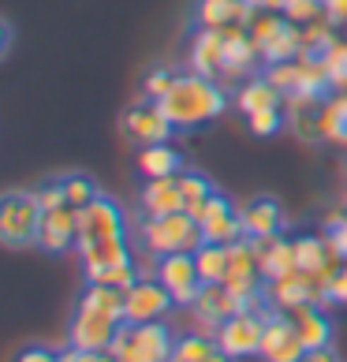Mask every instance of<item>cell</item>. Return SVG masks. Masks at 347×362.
Returning <instances> with one entry per match:
<instances>
[{
    "mask_svg": "<svg viewBox=\"0 0 347 362\" xmlns=\"http://www.w3.org/2000/svg\"><path fill=\"white\" fill-rule=\"evenodd\" d=\"M239 221H243V235L258 239V235H280L284 232V209H280L276 198H254L239 209Z\"/></svg>",
    "mask_w": 347,
    "mask_h": 362,
    "instance_id": "20",
    "label": "cell"
},
{
    "mask_svg": "<svg viewBox=\"0 0 347 362\" xmlns=\"http://www.w3.org/2000/svg\"><path fill=\"white\" fill-rule=\"evenodd\" d=\"M322 64H325V71H329L332 90H347V42L332 45L325 57H322Z\"/></svg>",
    "mask_w": 347,
    "mask_h": 362,
    "instance_id": "32",
    "label": "cell"
},
{
    "mask_svg": "<svg viewBox=\"0 0 347 362\" xmlns=\"http://www.w3.org/2000/svg\"><path fill=\"white\" fill-rule=\"evenodd\" d=\"M325 19L332 26H347V0H325Z\"/></svg>",
    "mask_w": 347,
    "mask_h": 362,
    "instance_id": "39",
    "label": "cell"
},
{
    "mask_svg": "<svg viewBox=\"0 0 347 362\" xmlns=\"http://www.w3.org/2000/svg\"><path fill=\"white\" fill-rule=\"evenodd\" d=\"M42 202L34 191H11L0 206V239L8 247H30L42 224Z\"/></svg>",
    "mask_w": 347,
    "mask_h": 362,
    "instance_id": "4",
    "label": "cell"
},
{
    "mask_svg": "<svg viewBox=\"0 0 347 362\" xmlns=\"http://www.w3.org/2000/svg\"><path fill=\"white\" fill-rule=\"evenodd\" d=\"M280 101H284V93H280L269 78H250V83L239 90V109H243L247 116L250 112H261V109H280Z\"/></svg>",
    "mask_w": 347,
    "mask_h": 362,
    "instance_id": "26",
    "label": "cell"
},
{
    "mask_svg": "<svg viewBox=\"0 0 347 362\" xmlns=\"http://www.w3.org/2000/svg\"><path fill=\"white\" fill-rule=\"evenodd\" d=\"M176 78H180V71H172V68H153L150 75H146V83H142V93L150 101H161L165 93L176 86Z\"/></svg>",
    "mask_w": 347,
    "mask_h": 362,
    "instance_id": "35",
    "label": "cell"
},
{
    "mask_svg": "<svg viewBox=\"0 0 347 362\" xmlns=\"http://www.w3.org/2000/svg\"><path fill=\"white\" fill-rule=\"evenodd\" d=\"M213 351H217V337H209V332H187V337L176 340L168 362H202Z\"/></svg>",
    "mask_w": 347,
    "mask_h": 362,
    "instance_id": "28",
    "label": "cell"
},
{
    "mask_svg": "<svg viewBox=\"0 0 347 362\" xmlns=\"http://www.w3.org/2000/svg\"><path fill=\"white\" fill-rule=\"evenodd\" d=\"M265 291H269V299L280 306V310H295V306H302V303H322L325 306V291H322V284H317V276L302 273V269L280 276V280H273V284H265Z\"/></svg>",
    "mask_w": 347,
    "mask_h": 362,
    "instance_id": "15",
    "label": "cell"
},
{
    "mask_svg": "<svg viewBox=\"0 0 347 362\" xmlns=\"http://www.w3.org/2000/svg\"><path fill=\"white\" fill-rule=\"evenodd\" d=\"M161 109L176 124V131H194V127H206L209 119H217L228 109V93H224L217 78L191 71V75L176 78V86L161 98Z\"/></svg>",
    "mask_w": 347,
    "mask_h": 362,
    "instance_id": "1",
    "label": "cell"
},
{
    "mask_svg": "<svg viewBox=\"0 0 347 362\" xmlns=\"http://www.w3.org/2000/svg\"><path fill=\"white\" fill-rule=\"evenodd\" d=\"M302 355H306V344H302L291 314H269L265 340H261V358L265 362H299Z\"/></svg>",
    "mask_w": 347,
    "mask_h": 362,
    "instance_id": "10",
    "label": "cell"
},
{
    "mask_svg": "<svg viewBox=\"0 0 347 362\" xmlns=\"http://www.w3.org/2000/svg\"><path fill=\"white\" fill-rule=\"evenodd\" d=\"M261 60V49L254 45V37L243 23L235 26H224V78H243L258 68Z\"/></svg>",
    "mask_w": 347,
    "mask_h": 362,
    "instance_id": "14",
    "label": "cell"
},
{
    "mask_svg": "<svg viewBox=\"0 0 347 362\" xmlns=\"http://www.w3.org/2000/svg\"><path fill=\"white\" fill-rule=\"evenodd\" d=\"M142 243L150 254L165 258V254H194L206 243V232L191 213H168V217H146L142 221Z\"/></svg>",
    "mask_w": 347,
    "mask_h": 362,
    "instance_id": "3",
    "label": "cell"
},
{
    "mask_svg": "<svg viewBox=\"0 0 347 362\" xmlns=\"http://www.w3.org/2000/svg\"><path fill=\"white\" fill-rule=\"evenodd\" d=\"M180 183H183V198H187V213H194L202 209L209 198H213V183L202 176V172H180Z\"/></svg>",
    "mask_w": 347,
    "mask_h": 362,
    "instance_id": "30",
    "label": "cell"
},
{
    "mask_svg": "<svg viewBox=\"0 0 347 362\" xmlns=\"http://www.w3.org/2000/svg\"><path fill=\"white\" fill-rule=\"evenodd\" d=\"M172 131H176V124L168 119V112L161 109V101H139L131 105V109L124 112V135L131 142L139 146H157V142H168Z\"/></svg>",
    "mask_w": 347,
    "mask_h": 362,
    "instance_id": "8",
    "label": "cell"
},
{
    "mask_svg": "<svg viewBox=\"0 0 347 362\" xmlns=\"http://www.w3.org/2000/svg\"><path fill=\"white\" fill-rule=\"evenodd\" d=\"M161 284L172 291V299H176V306H194L198 291L206 288L202 273H198V262L194 254H165L161 262H157V273H153Z\"/></svg>",
    "mask_w": 347,
    "mask_h": 362,
    "instance_id": "7",
    "label": "cell"
},
{
    "mask_svg": "<svg viewBox=\"0 0 347 362\" xmlns=\"http://www.w3.org/2000/svg\"><path fill=\"white\" fill-rule=\"evenodd\" d=\"M16 362H60V355L49 351V347H26V351H19Z\"/></svg>",
    "mask_w": 347,
    "mask_h": 362,
    "instance_id": "40",
    "label": "cell"
},
{
    "mask_svg": "<svg viewBox=\"0 0 347 362\" xmlns=\"http://www.w3.org/2000/svg\"><path fill=\"white\" fill-rule=\"evenodd\" d=\"M124 209H119L109 194H98L90 206L78 209V243L90 239H109V235H127L124 232Z\"/></svg>",
    "mask_w": 347,
    "mask_h": 362,
    "instance_id": "9",
    "label": "cell"
},
{
    "mask_svg": "<svg viewBox=\"0 0 347 362\" xmlns=\"http://www.w3.org/2000/svg\"><path fill=\"white\" fill-rule=\"evenodd\" d=\"M299 362H340L336 351H332V344L329 347H306V355Z\"/></svg>",
    "mask_w": 347,
    "mask_h": 362,
    "instance_id": "41",
    "label": "cell"
},
{
    "mask_svg": "<svg viewBox=\"0 0 347 362\" xmlns=\"http://www.w3.org/2000/svg\"><path fill=\"white\" fill-rule=\"evenodd\" d=\"M254 8L247 0H194V26H206V30H224V26L235 23H250Z\"/></svg>",
    "mask_w": 347,
    "mask_h": 362,
    "instance_id": "18",
    "label": "cell"
},
{
    "mask_svg": "<svg viewBox=\"0 0 347 362\" xmlns=\"http://www.w3.org/2000/svg\"><path fill=\"white\" fill-rule=\"evenodd\" d=\"M37 202H42V209H60L68 206V194H64V180H45L42 187H34Z\"/></svg>",
    "mask_w": 347,
    "mask_h": 362,
    "instance_id": "37",
    "label": "cell"
},
{
    "mask_svg": "<svg viewBox=\"0 0 347 362\" xmlns=\"http://www.w3.org/2000/svg\"><path fill=\"white\" fill-rule=\"evenodd\" d=\"M183 168V157L176 146L168 142H157V146H142L139 150V172L146 180H161V176H180Z\"/></svg>",
    "mask_w": 347,
    "mask_h": 362,
    "instance_id": "23",
    "label": "cell"
},
{
    "mask_svg": "<svg viewBox=\"0 0 347 362\" xmlns=\"http://www.w3.org/2000/svg\"><path fill=\"white\" fill-rule=\"evenodd\" d=\"M139 202H142V213H146V217H168V213H183V209H187V198H183L180 176L146 180Z\"/></svg>",
    "mask_w": 347,
    "mask_h": 362,
    "instance_id": "16",
    "label": "cell"
},
{
    "mask_svg": "<svg viewBox=\"0 0 347 362\" xmlns=\"http://www.w3.org/2000/svg\"><path fill=\"white\" fill-rule=\"evenodd\" d=\"M93 362H119L112 351H98V355H93Z\"/></svg>",
    "mask_w": 347,
    "mask_h": 362,
    "instance_id": "45",
    "label": "cell"
},
{
    "mask_svg": "<svg viewBox=\"0 0 347 362\" xmlns=\"http://www.w3.org/2000/svg\"><path fill=\"white\" fill-rule=\"evenodd\" d=\"M288 314H291V321H295V329H299L306 347H329L332 344V321H329L322 303H302Z\"/></svg>",
    "mask_w": 347,
    "mask_h": 362,
    "instance_id": "22",
    "label": "cell"
},
{
    "mask_svg": "<svg viewBox=\"0 0 347 362\" xmlns=\"http://www.w3.org/2000/svg\"><path fill=\"white\" fill-rule=\"evenodd\" d=\"M202 362H232V355H228V351H220V347H217V351H213L209 358H202Z\"/></svg>",
    "mask_w": 347,
    "mask_h": 362,
    "instance_id": "44",
    "label": "cell"
},
{
    "mask_svg": "<svg viewBox=\"0 0 347 362\" xmlns=\"http://www.w3.org/2000/svg\"><path fill=\"white\" fill-rule=\"evenodd\" d=\"M329 303H347V262L340 265L336 273H332L329 288H325V306H329Z\"/></svg>",
    "mask_w": 347,
    "mask_h": 362,
    "instance_id": "38",
    "label": "cell"
},
{
    "mask_svg": "<svg viewBox=\"0 0 347 362\" xmlns=\"http://www.w3.org/2000/svg\"><path fill=\"white\" fill-rule=\"evenodd\" d=\"M116 329H119L116 317H105L98 310H86V306H75L68 337L75 347H86V351H109L116 340Z\"/></svg>",
    "mask_w": 347,
    "mask_h": 362,
    "instance_id": "12",
    "label": "cell"
},
{
    "mask_svg": "<svg viewBox=\"0 0 347 362\" xmlns=\"http://www.w3.org/2000/svg\"><path fill=\"white\" fill-rule=\"evenodd\" d=\"M172 332L165 321H142V325H131V321H119L116 340L109 351L119 362H168L172 358Z\"/></svg>",
    "mask_w": 347,
    "mask_h": 362,
    "instance_id": "2",
    "label": "cell"
},
{
    "mask_svg": "<svg viewBox=\"0 0 347 362\" xmlns=\"http://www.w3.org/2000/svg\"><path fill=\"white\" fill-rule=\"evenodd\" d=\"M317 135L347 146V90L322 101V109H317Z\"/></svg>",
    "mask_w": 347,
    "mask_h": 362,
    "instance_id": "24",
    "label": "cell"
},
{
    "mask_svg": "<svg viewBox=\"0 0 347 362\" xmlns=\"http://www.w3.org/2000/svg\"><path fill=\"white\" fill-rule=\"evenodd\" d=\"M60 180H64V194H68L71 209H83V206H90L93 198L101 194L98 183H93L90 176H83V172H71V176H60Z\"/></svg>",
    "mask_w": 347,
    "mask_h": 362,
    "instance_id": "31",
    "label": "cell"
},
{
    "mask_svg": "<svg viewBox=\"0 0 347 362\" xmlns=\"http://www.w3.org/2000/svg\"><path fill=\"white\" fill-rule=\"evenodd\" d=\"M187 57H191V71H198V75H209V78L224 75V30H206V26H198Z\"/></svg>",
    "mask_w": 347,
    "mask_h": 362,
    "instance_id": "19",
    "label": "cell"
},
{
    "mask_svg": "<svg viewBox=\"0 0 347 362\" xmlns=\"http://www.w3.org/2000/svg\"><path fill=\"white\" fill-rule=\"evenodd\" d=\"M284 16H288L291 23H299V26L317 23V19H325V0H288V4H284Z\"/></svg>",
    "mask_w": 347,
    "mask_h": 362,
    "instance_id": "33",
    "label": "cell"
},
{
    "mask_svg": "<svg viewBox=\"0 0 347 362\" xmlns=\"http://www.w3.org/2000/svg\"><path fill=\"white\" fill-rule=\"evenodd\" d=\"M0 34H4V37H0V57H8V52H11V42H16V26L4 19V23H0Z\"/></svg>",
    "mask_w": 347,
    "mask_h": 362,
    "instance_id": "42",
    "label": "cell"
},
{
    "mask_svg": "<svg viewBox=\"0 0 347 362\" xmlns=\"http://www.w3.org/2000/svg\"><path fill=\"white\" fill-rule=\"evenodd\" d=\"M198 273H202L206 284H224V273H228V243H202L194 250Z\"/></svg>",
    "mask_w": 347,
    "mask_h": 362,
    "instance_id": "27",
    "label": "cell"
},
{
    "mask_svg": "<svg viewBox=\"0 0 347 362\" xmlns=\"http://www.w3.org/2000/svg\"><path fill=\"white\" fill-rule=\"evenodd\" d=\"M325 235H329V247L340 262H347V217L343 213H329L325 217Z\"/></svg>",
    "mask_w": 347,
    "mask_h": 362,
    "instance_id": "36",
    "label": "cell"
},
{
    "mask_svg": "<svg viewBox=\"0 0 347 362\" xmlns=\"http://www.w3.org/2000/svg\"><path fill=\"white\" fill-rule=\"evenodd\" d=\"M172 306H176V299H172V291L157 276H139L135 284L124 291V321H131V325L161 321Z\"/></svg>",
    "mask_w": 347,
    "mask_h": 362,
    "instance_id": "5",
    "label": "cell"
},
{
    "mask_svg": "<svg viewBox=\"0 0 347 362\" xmlns=\"http://www.w3.org/2000/svg\"><path fill=\"white\" fill-rule=\"evenodd\" d=\"M332 45H336V34H332L329 19H317V23L302 26V57H317V60H322Z\"/></svg>",
    "mask_w": 347,
    "mask_h": 362,
    "instance_id": "29",
    "label": "cell"
},
{
    "mask_svg": "<svg viewBox=\"0 0 347 362\" xmlns=\"http://www.w3.org/2000/svg\"><path fill=\"white\" fill-rule=\"evenodd\" d=\"M232 314H239V299L224 288V284H206L194 299V317L202 321V329L217 337V329L228 321Z\"/></svg>",
    "mask_w": 347,
    "mask_h": 362,
    "instance_id": "17",
    "label": "cell"
},
{
    "mask_svg": "<svg viewBox=\"0 0 347 362\" xmlns=\"http://www.w3.org/2000/svg\"><path fill=\"white\" fill-rule=\"evenodd\" d=\"M71 243H78V209H71V206L45 209L42 213V224H37L34 247H42L49 254H64Z\"/></svg>",
    "mask_w": 347,
    "mask_h": 362,
    "instance_id": "13",
    "label": "cell"
},
{
    "mask_svg": "<svg viewBox=\"0 0 347 362\" xmlns=\"http://www.w3.org/2000/svg\"><path fill=\"white\" fill-rule=\"evenodd\" d=\"M194 221L202 224L206 243H235V239H243V221H239L235 206L217 191H213L209 202L194 213Z\"/></svg>",
    "mask_w": 347,
    "mask_h": 362,
    "instance_id": "11",
    "label": "cell"
},
{
    "mask_svg": "<svg viewBox=\"0 0 347 362\" xmlns=\"http://www.w3.org/2000/svg\"><path fill=\"white\" fill-rule=\"evenodd\" d=\"M78 258H83L86 276L101 273V269H112V265H119V262H131L127 235H109V239H90V243H78Z\"/></svg>",
    "mask_w": 347,
    "mask_h": 362,
    "instance_id": "21",
    "label": "cell"
},
{
    "mask_svg": "<svg viewBox=\"0 0 347 362\" xmlns=\"http://www.w3.org/2000/svg\"><path fill=\"white\" fill-rule=\"evenodd\" d=\"M78 306H86V310H98L105 317H116L124 321V288H112V284H86V291L78 295Z\"/></svg>",
    "mask_w": 347,
    "mask_h": 362,
    "instance_id": "25",
    "label": "cell"
},
{
    "mask_svg": "<svg viewBox=\"0 0 347 362\" xmlns=\"http://www.w3.org/2000/svg\"><path fill=\"white\" fill-rule=\"evenodd\" d=\"M247 4L254 8V11H284L288 0H247Z\"/></svg>",
    "mask_w": 347,
    "mask_h": 362,
    "instance_id": "43",
    "label": "cell"
},
{
    "mask_svg": "<svg viewBox=\"0 0 347 362\" xmlns=\"http://www.w3.org/2000/svg\"><path fill=\"white\" fill-rule=\"evenodd\" d=\"M250 131H254L258 139H273L280 127H284V109H261V112H250L247 116Z\"/></svg>",
    "mask_w": 347,
    "mask_h": 362,
    "instance_id": "34",
    "label": "cell"
},
{
    "mask_svg": "<svg viewBox=\"0 0 347 362\" xmlns=\"http://www.w3.org/2000/svg\"><path fill=\"white\" fill-rule=\"evenodd\" d=\"M265 314H250V310H239L232 314L224 325L217 329V347L228 351L232 358H250V355H261V340H265Z\"/></svg>",
    "mask_w": 347,
    "mask_h": 362,
    "instance_id": "6",
    "label": "cell"
}]
</instances>
